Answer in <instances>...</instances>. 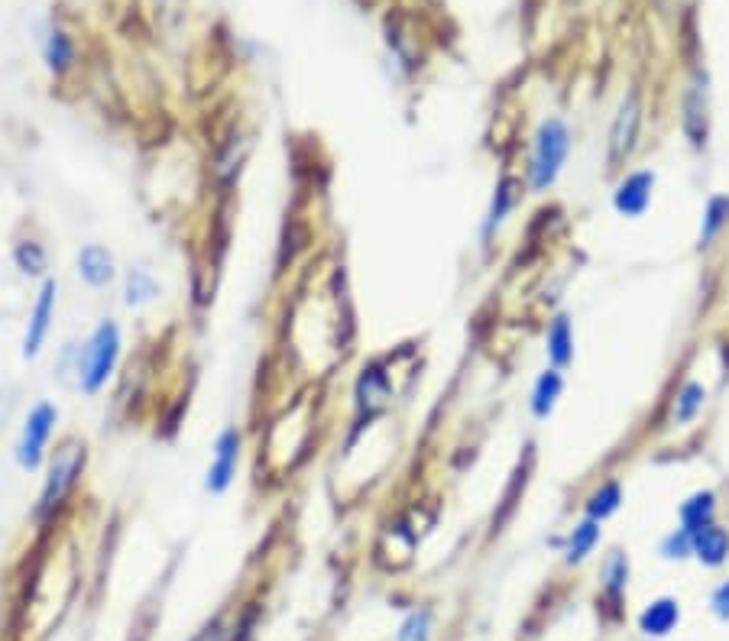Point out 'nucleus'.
<instances>
[{"label": "nucleus", "instance_id": "obj_24", "mask_svg": "<svg viewBox=\"0 0 729 641\" xmlns=\"http://www.w3.org/2000/svg\"><path fill=\"white\" fill-rule=\"evenodd\" d=\"M43 62L52 75H66L75 66V39L66 29H52L43 43Z\"/></svg>", "mask_w": 729, "mask_h": 641}, {"label": "nucleus", "instance_id": "obj_21", "mask_svg": "<svg viewBox=\"0 0 729 641\" xmlns=\"http://www.w3.org/2000/svg\"><path fill=\"white\" fill-rule=\"evenodd\" d=\"M691 560H697L707 570H724L729 563V529L724 522H714L691 535Z\"/></svg>", "mask_w": 729, "mask_h": 641}, {"label": "nucleus", "instance_id": "obj_19", "mask_svg": "<svg viewBox=\"0 0 729 641\" xmlns=\"http://www.w3.org/2000/svg\"><path fill=\"white\" fill-rule=\"evenodd\" d=\"M564 389H567L564 369L545 367L536 376V382H532V389H529V415H532L539 425L548 422V418L557 412V405H561V399H564Z\"/></svg>", "mask_w": 729, "mask_h": 641}, {"label": "nucleus", "instance_id": "obj_25", "mask_svg": "<svg viewBox=\"0 0 729 641\" xmlns=\"http://www.w3.org/2000/svg\"><path fill=\"white\" fill-rule=\"evenodd\" d=\"M13 263L16 270L30 278H49V250L39 244V240H20L13 247Z\"/></svg>", "mask_w": 729, "mask_h": 641}, {"label": "nucleus", "instance_id": "obj_4", "mask_svg": "<svg viewBox=\"0 0 729 641\" xmlns=\"http://www.w3.org/2000/svg\"><path fill=\"white\" fill-rule=\"evenodd\" d=\"M642 123H645V100L642 94H623L613 120H610V133H607V173L620 176L630 169V163L636 159L638 146H642Z\"/></svg>", "mask_w": 729, "mask_h": 641}, {"label": "nucleus", "instance_id": "obj_16", "mask_svg": "<svg viewBox=\"0 0 729 641\" xmlns=\"http://www.w3.org/2000/svg\"><path fill=\"white\" fill-rule=\"evenodd\" d=\"M603 545V525L600 522H593V519H577L567 532H564V538H561V560H564V567H580V563H587L597 548Z\"/></svg>", "mask_w": 729, "mask_h": 641}, {"label": "nucleus", "instance_id": "obj_7", "mask_svg": "<svg viewBox=\"0 0 729 641\" xmlns=\"http://www.w3.org/2000/svg\"><path fill=\"white\" fill-rule=\"evenodd\" d=\"M244 460V431L240 428H224L214 444H211V460L204 470V492L208 496H224L237 483V470Z\"/></svg>", "mask_w": 729, "mask_h": 641}, {"label": "nucleus", "instance_id": "obj_11", "mask_svg": "<svg viewBox=\"0 0 729 641\" xmlns=\"http://www.w3.org/2000/svg\"><path fill=\"white\" fill-rule=\"evenodd\" d=\"M681 133L697 153L710 143V92L704 75H697L681 94Z\"/></svg>", "mask_w": 729, "mask_h": 641}, {"label": "nucleus", "instance_id": "obj_6", "mask_svg": "<svg viewBox=\"0 0 729 641\" xmlns=\"http://www.w3.org/2000/svg\"><path fill=\"white\" fill-rule=\"evenodd\" d=\"M56 314H59V278H43L36 295H33V305H30V314H26V328H23V344H20V354L23 360H39L43 351L49 347V337H52V328H56Z\"/></svg>", "mask_w": 729, "mask_h": 641}, {"label": "nucleus", "instance_id": "obj_15", "mask_svg": "<svg viewBox=\"0 0 729 641\" xmlns=\"http://www.w3.org/2000/svg\"><path fill=\"white\" fill-rule=\"evenodd\" d=\"M577 357V334H574V321L567 311H554L545 324V360L548 367L567 369L574 367Z\"/></svg>", "mask_w": 729, "mask_h": 641}, {"label": "nucleus", "instance_id": "obj_12", "mask_svg": "<svg viewBox=\"0 0 729 641\" xmlns=\"http://www.w3.org/2000/svg\"><path fill=\"white\" fill-rule=\"evenodd\" d=\"M75 275L92 292H107L120 278V263L107 244H85L75 253Z\"/></svg>", "mask_w": 729, "mask_h": 641}, {"label": "nucleus", "instance_id": "obj_13", "mask_svg": "<svg viewBox=\"0 0 729 641\" xmlns=\"http://www.w3.org/2000/svg\"><path fill=\"white\" fill-rule=\"evenodd\" d=\"M681 619H684V609L678 596H655L642 606V613L636 616V629L645 641H665L668 636H674Z\"/></svg>", "mask_w": 729, "mask_h": 641}, {"label": "nucleus", "instance_id": "obj_5", "mask_svg": "<svg viewBox=\"0 0 729 641\" xmlns=\"http://www.w3.org/2000/svg\"><path fill=\"white\" fill-rule=\"evenodd\" d=\"M59 418H62V412H59V405L49 402V399H39V402L26 412L23 428H20V438H16V451H13L20 470L36 473V470L46 466V460L52 454V438H56V431H59Z\"/></svg>", "mask_w": 729, "mask_h": 641}, {"label": "nucleus", "instance_id": "obj_10", "mask_svg": "<svg viewBox=\"0 0 729 641\" xmlns=\"http://www.w3.org/2000/svg\"><path fill=\"white\" fill-rule=\"evenodd\" d=\"M392 405V379L389 369L379 360L366 364L354 379V408H357V425L379 418Z\"/></svg>", "mask_w": 729, "mask_h": 641}, {"label": "nucleus", "instance_id": "obj_28", "mask_svg": "<svg viewBox=\"0 0 729 641\" xmlns=\"http://www.w3.org/2000/svg\"><path fill=\"white\" fill-rule=\"evenodd\" d=\"M707 609H710V616H714L717 622L729 626V577H727V580H720V583H717V586L710 590Z\"/></svg>", "mask_w": 729, "mask_h": 641}, {"label": "nucleus", "instance_id": "obj_23", "mask_svg": "<svg viewBox=\"0 0 729 641\" xmlns=\"http://www.w3.org/2000/svg\"><path fill=\"white\" fill-rule=\"evenodd\" d=\"M160 298V278L146 266H130L124 273V305L127 308H146Z\"/></svg>", "mask_w": 729, "mask_h": 641}, {"label": "nucleus", "instance_id": "obj_2", "mask_svg": "<svg viewBox=\"0 0 729 641\" xmlns=\"http://www.w3.org/2000/svg\"><path fill=\"white\" fill-rule=\"evenodd\" d=\"M574 150V130L564 117L551 114L545 117L529 143V163H526V188L532 194H548L561 182L564 166Z\"/></svg>", "mask_w": 729, "mask_h": 641}, {"label": "nucleus", "instance_id": "obj_14", "mask_svg": "<svg viewBox=\"0 0 729 641\" xmlns=\"http://www.w3.org/2000/svg\"><path fill=\"white\" fill-rule=\"evenodd\" d=\"M597 580H600V596H603V603H607V606H620V603L626 600V593H630V583H633V557H630V550H607L603 560H600Z\"/></svg>", "mask_w": 729, "mask_h": 641}, {"label": "nucleus", "instance_id": "obj_3", "mask_svg": "<svg viewBox=\"0 0 729 641\" xmlns=\"http://www.w3.org/2000/svg\"><path fill=\"white\" fill-rule=\"evenodd\" d=\"M85 466H89V448L79 438H66L49 454L46 466H43V473H46L43 489H39V499H36V519L39 522L56 519L69 506V499L75 496V489L85 476Z\"/></svg>", "mask_w": 729, "mask_h": 641}, {"label": "nucleus", "instance_id": "obj_30", "mask_svg": "<svg viewBox=\"0 0 729 641\" xmlns=\"http://www.w3.org/2000/svg\"><path fill=\"white\" fill-rule=\"evenodd\" d=\"M642 641H645V639H642Z\"/></svg>", "mask_w": 729, "mask_h": 641}, {"label": "nucleus", "instance_id": "obj_29", "mask_svg": "<svg viewBox=\"0 0 729 641\" xmlns=\"http://www.w3.org/2000/svg\"><path fill=\"white\" fill-rule=\"evenodd\" d=\"M188 641H237V639H234V629H227L224 619L217 616V619H211L198 636H191Z\"/></svg>", "mask_w": 729, "mask_h": 641}, {"label": "nucleus", "instance_id": "obj_27", "mask_svg": "<svg viewBox=\"0 0 729 641\" xmlns=\"http://www.w3.org/2000/svg\"><path fill=\"white\" fill-rule=\"evenodd\" d=\"M658 557L668 560V563H684V560H691V532L678 525V529H671L668 535H661Z\"/></svg>", "mask_w": 729, "mask_h": 641}, {"label": "nucleus", "instance_id": "obj_1", "mask_svg": "<svg viewBox=\"0 0 729 641\" xmlns=\"http://www.w3.org/2000/svg\"><path fill=\"white\" fill-rule=\"evenodd\" d=\"M124 360V328L117 318H101L82 344H75V389L97 399Z\"/></svg>", "mask_w": 729, "mask_h": 641}, {"label": "nucleus", "instance_id": "obj_17", "mask_svg": "<svg viewBox=\"0 0 729 641\" xmlns=\"http://www.w3.org/2000/svg\"><path fill=\"white\" fill-rule=\"evenodd\" d=\"M623 502H626V489H623V483H620L616 476H603V479L593 483V486L587 489V496L580 499V515H584V519H593V522H600V525H607L613 515H620Z\"/></svg>", "mask_w": 729, "mask_h": 641}, {"label": "nucleus", "instance_id": "obj_8", "mask_svg": "<svg viewBox=\"0 0 729 641\" xmlns=\"http://www.w3.org/2000/svg\"><path fill=\"white\" fill-rule=\"evenodd\" d=\"M655 188H658V173L651 166H636L616 176L613 191H610V204L620 217L638 221L648 214L651 201H655Z\"/></svg>", "mask_w": 729, "mask_h": 641}, {"label": "nucleus", "instance_id": "obj_26", "mask_svg": "<svg viewBox=\"0 0 729 641\" xmlns=\"http://www.w3.org/2000/svg\"><path fill=\"white\" fill-rule=\"evenodd\" d=\"M432 639H435V613H432L428 606H415V609L402 619V626H399V632H396V641Z\"/></svg>", "mask_w": 729, "mask_h": 641}, {"label": "nucleus", "instance_id": "obj_22", "mask_svg": "<svg viewBox=\"0 0 729 641\" xmlns=\"http://www.w3.org/2000/svg\"><path fill=\"white\" fill-rule=\"evenodd\" d=\"M729 230V191H717L704 201L701 227H697V250H714Z\"/></svg>", "mask_w": 729, "mask_h": 641}, {"label": "nucleus", "instance_id": "obj_9", "mask_svg": "<svg viewBox=\"0 0 729 641\" xmlns=\"http://www.w3.org/2000/svg\"><path fill=\"white\" fill-rule=\"evenodd\" d=\"M526 179L522 176H513V173H503L496 185H493V198L486 204V214L480 221V244L483 247H493V240L499 237V230L506 227V221L516 214V207L522 204L526 198Z\"/></svg>", "mask_w": 729, "mask_h": 641}, {"label": "nucleus", "instance_id": "obj_18", "mask_svg": "<svg viewBox=\"0 0 729 641\" xmlns=\"http://www.w3.org/2000/svg\"><path fill=\"white\" fill-rule=\"evenodd\" d=\"M714 522H720V492L714 486H701L678 502V525L691 535Z\"/></svg>", "mask_w": 729, "mask_h": 641}, {"label": "nucleus", "instance_id": "obj_20", "mask_svg": "<svg viewBox=\"0 0 729 641\" xmlns=\"http://www.w3.org/2000/svg\"><path fill=\"white\" fill-rule=\"evenodd\" d=\"M710 405V389L704 379H684L674 395H671V425L674 428H691Z\"/></svg>", "mask_w": 729, "mask_h": 641}]
</instances>
